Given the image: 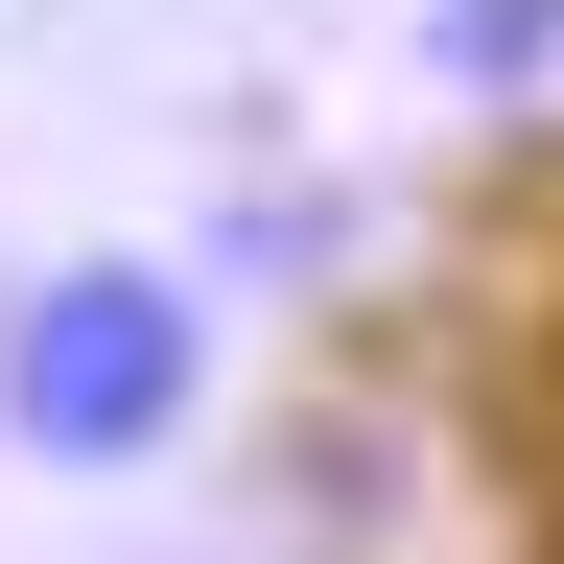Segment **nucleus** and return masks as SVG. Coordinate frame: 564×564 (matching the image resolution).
<instances>
[{
	"label": "nucleus",
	"instance_id": "nucleus-1",
	"mask_svg": "<svg viewBox=\"0 0 564 564\" xmlns=\"http://www.w3.org/2000/svg\"><path fill=\"white\" fill-rule=\"evenodd\" d=\"M188 400H212V306H188L165 259H47V282H0V447H47V470H165Z\"/></svg>",
	"mask_w": 564,
	"mask_h": 564
},
{
	"label": "nucleus",
	"instance_id": "nucleus-2",
	"mask_svg": "<svg viewBox=\"0 0 564 564\" xmlns=\"http://www.w3.org/2000/svg\"><path fill=\"white\" fill-rule=\"evenodd\" d=\"M564 47V0H447V70H541Z\"/></svg>",
	"mask_w": 564,
	"mask_h": 564
}]
</instances>
